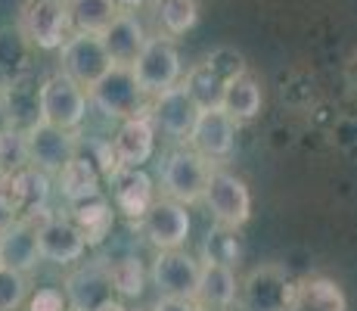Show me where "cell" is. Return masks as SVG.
<instances>
[{"label":"cell","instance_id":"6da1fadb","mask_svg":"<svg viewBox=\"0 0 357 311\" xmlns=\"http://www.w3.org/2000/svg\"><path fill=\"white\" fill-rule=\"evenodd\" d=\"M16 25L25 44L38 50H59L72 38L68 0H22Z\"/></svg>","mask_w":357,"mask_h":311},{"label":"cell","instance_id":"7a4b0ae2","mask_svg":"<svg viewBox=\"0 0 357 311\" xmlns=\"http://www.w3.org/2000/svg\"><path fill=\"white\" fill-rule=\"evenodd\" d=\"M211 175V162L193 147L171 150L162 162V196L181 205H193L205 196V184Z\"/></svg>","mask_w":357,"mask_h":311},{"label":"cell","instance_id":"3957f363","mask_svg":"<svg viewBox=\"0 0 357 311\" xmlns=\"http://www.w3.org/2000/svg\"><path fill=\"white\" fill-rule=\"evenodd\" d=\"M134 72L137 85L146 96H159L165 94L168 87L181 85V75H183V66H181V53H177V44L174 38L168 34H153L146 41V47L140 50L137 62L130 66Z\"/></svg>","mask_w":357,"mask_h":311},{"label":"cell","instance_id":"277c9868","mask_svg":"<svg viewBox=\"0 0 357 311\" xmlns=\"http://www.w3.org/2000/svg\"><path fill=\"white\" fill-rule=\"evenodd\" d=\"M202 203L208 205L215 224L230 227V231H239L252 218V193L245 181L227 168H218V165H211Z\"/></svg>","mask_w":357,"mask_h":311},{"label":"cell","instance_id":"5b68a950","mask_svg":"<svg viewBox=\"0 0 357 311\" xmlns=\"http://www.w3.org/2000/svg\"><path fill=\"white\" fill-rule=\"evenodd\" d=\"M112 68H115V62L109 57L100 34L72 31V38L59 47V72L75 78L87 94H91V87H97Z\"/></svg>","mask_w":357,"mask_h":311},{"label":"cell","instance_id":"8992f818","mask_svg":"<svg viewBox=\"0 0 357 311\" xmlns=\"http://www.w3.org/2000/svg\"><path fill=\"white\" fill-rule=\"evenodd\" d=\"M87 103H91V94L66 72H56L40 85V122L63 131H75L84 122Z\"/></svg>","mask_w":357,"mask_h":311},{"label":"cell","instance_id":"52a82bcc","mask_svg":"<svg viewBox=\"0 0 357 311\" xmlns=\"http://www.w3.org/2000/svg\"><path fill=\"white\" fill-rule=\"evenodd\" d=\"M295 283L283 265H261L239 280V305L243 311H289Z\"/></svg>","mask_w":357,"mask_h":311},{"label":"cell","instance_id":"ba28073f","mask_svg":"<svg viewBox=\"0 0 357 311\" xmlns=\"http://www.w3.org/2000/svg\"><path fill=\"white\" fill-rule=\"evenodd\" d=\"M149 277H153V287L165 299H196L202 265L183 249H162L153 261Z\"/></svg>","mask_w":357,"mask_h":311},{"label":"cell","instance_id":"9c48e42d","mask_svg":"<svg viewBox=\"0 0 357 311\" xmlns=\"http://www.w3.org/2000/svg\"><path fill=\"white\" fill-rule=\"evenodd\" d=\"M63 293L68 299V311H100L102 305L115 302V287L109 277L106 259H93L72 268Z\"/></svg>","mask_w":357,"mask_h":311},{"label":"cell","instance_id":"30bf717a","mask_svg":"<svg viewBox=\"0 0 357 311\" xmlns=\"http://www.w3.org/2000/svg\"><path fill=\"white\" fill-rule=\"evenodd\" d=\"M25 153H29V165L47 171V175H59L75 156H78V140L75 131L53 128V124L40 122L31 131H25Z\"/></svg>","mask_w":357,"mask_h":311},{"label":"cell","instance_id":"8fae6325","mask_svg":"<svg viewBox=\"0 0 357 311\" xmlns=\"http://www.w3.org/2000/svg\"><path fill=\"white\" fill-rule=\"evenodd\" d=\"M140 85H137L130 66H115L97 87H91V103L100 109L106 119H134L140 115V100H143Z\"/></svg>","mask_w":357,"mask_h":311},{"label":"cell","instance_id":"7c38bea8","mask_svg":"<svg viewBox=\"0 0 357 311\" xmlns=\"http://www.w3.org/2000/svg\"><path fill=\"white\" fill-rule=\"evenodd\" d=\"M38 243H40V259L56 261V265H75V261L84 259L87 246H91L72 218H63L47 209L40 212Z\"/></svg>","mask_w":357,"mask_h":311},{"label":"cell","instance_id":"4fadbf2b","mask_svg":"<svg viewBox=\"0 0 357 311\" xmlns=\"http://www.w3.org/2000/svg\"><path fill=\"white\" fill-rule=\"evenodd\" d=\"M199 115H202V106L190 96V91L181 85L168 87L165 94L153 96V106H149V119L162 131V134L174 137V140H190Z\"/></svg>","mask_w":357,"mask_h":311},{"label":"cell","instance_id":"5bb4252c","mask_svg":"<svg viewBox=\"0 0 357 311\" xmlns=\"http://www.w3.org/2000/svg\"><path fill=\"white\" fill-rule=\"evenodd\" d=\"M140 233L146 237L149 246L162 249H181L190 237V212L187 205L174 199H155L149 212L140 218Z\"/></svg>","mask_w":357,"mask_h":311},{"label":"cell","instance_id":"9a60e30c","mask_svg":"<svg viewBox=\"0 0 357 311\" xmlns=\"http://www.w3.org/2000/svg\"><path fill=\"white\" fill-rule=\"evenodd\" d=\"M38 227H40V212H34V215H19L16 224L0 237V265L13 268V271L31 274L40 261Z\"/></svg>","mask_w":357,"mask_h":311},{"label":"cell","instance_id":"2e32d148","mask_svg":"<svg viewBox=\"0 0 357 311\" xmlns=\"http://www.w3.org/2000/svg\"><path fill=\"white\" fill-rule=\"evenodd\" d=\"M236 128L239 124L233 122L221 106L218 109H202L193 134H190V147H193L196 153H202L208 162L227 159L233 153V147H236Z\"/></svg>","mask_w":357,"mask_h":311},{"label":"cell","instance_id":"e0dca14e","mask_svg":"<svg viewBox=\"0 0 357 311\" xmlns=\"http://www.w3.org/2000/svg\"><path fill=\"white\" fill-rule=\"evenodd\" d=\"M155 150V124L149 113L125 119L112 140V153L119 159V168H140Z\"/></svg>","mask_w":357,"mask_h":311},{"label":"cell","instance_id":"ac0fdd59","mask_svg":"<svg viewBox=\"0 0 357 311\" xmlns=\"http://www.w3.org/2000/svg\"><path fill=\"white\" fill-rule=\"evenodd\" d=\"M0 103H3L6 115H10L13 131H19V134L40 124V87L25 75L0 85Z\"/></svg>","mask_w":357,"mask_h":311},{"label":"cell","instance_id":"d6986e66","mask_svg":"<svg viewBox=\"0 0 357 311\" xmlns=\"http://www.w3.org/2000/svg\"><path fill=\"white\" fill-rule=\"evenodd\" d=\"M112 203L119 212H125L128 218L140 221L149 212V205L155 203V187L149 181V175H143L140 168H119L112 178Z\"/></svg>","mask_w":357,"mask_h":311},{"label":"cell","instance_id":"ffe728a7","mask_svg":"<svg viewBox=\"0 0 357 311\" xmlns=\"http://www.w3.org/2000/svg\"><path fill=\"white\" fill-rule=\"evenodd\" d=\"M100 38H102V44H106L115 66H134L140 50L146 47L149 34L134 13H119V16L112 19V25H109Z\"/></svg>","mask_w":357,"mask_h":311},{"label":"cell","instance_id":"44dd1931","mask_svg":"<svg viewBox=\"0 0 357 311\" xmlns=\"http://www.w3.org/2000/svg\"><path fill=\"white\" fill-rule=\"evenodd\" d=\"M0 184L10 190L19 215H34V212L47 209V196H50V178H47V171L34 168V165H25V168H19L16 175Z\"/></svg>","mask_w":357,"mask_h":311},{"label":"cell","instance_id":"7402d4cb","mask_svg":"<svg viewBox=\"0 0 357 311\" xmlns=\"http://www.w3.org/2000/svg\"><path fill=\"white\" fill-rule=\"evenodd\" d=\"M239 299V277L230 265L202 261V277H199L196 302L202 308H230Z\"/></svg>","mask_w":357,"mask_h":311},{"label":"cell","instance_id":"603a6c76","mask_svg":"<svg viewBox=\"0 0 357 311\" xmlns=\"http://www.w3.org/2000/svg\"><path fill=\"white\" fill-rule=\"evenodd\" d=\"M289 311H348V299L335 280L305 277L295 283Z\"/></svg>","mask_w":357,"mask_h":311},{"label":"cell","instance_id":"cb8c5ba5","mask_svg":"<svg viewBox=\"0 0 357 311\" xmlns=\"http://www.w3.org/2000/svg\"><path fill=\"white\" fill-rule=\"evenodd\" d=\"M261 100H264V96H261L258 78L252 72H243V75H236V78L227 81L221 109L236 124H245V122H252L261 113Z\"/></svg>","mask_w":357,"mask_h":311},{"label":"cell","instance_id":"d4e9b609","mask_svg":"<svg viewBox=\"0 0 357 311\" xmlns=\"http://www.w3.org/2000/svg\"><path fill=\"white\" fill-rule=\"evenodd\" d=\"M56 178H59V190H63V196L68 199V205L102 193L100 190V165H97V159L75 156Z\"/></svg>","mask_w":357,"mask_h":311},{"label":"cell","instance_id":"484cf974","mask_svg":"<svg viewBox=\"0 0 357 311\" xmlns=\"http://www.w3.org/2000/svg\"><path fill=\"white\" fill-rule=\"evenodd\" d=\"M72 221L81 227V233L87 237V243L97 246L112 233V203H109L102 193L97 196H87L81 203L72 205Z\"/></svg>","mask_w":357,"mask_h":311},{"label":"cell","instance_id":"4316f807","mask_svg":"<svg viewBox=\"0 0 357 311\" xmlns=\"http://www.w3.org/2000/svg\"><path fill=\"white\" fill-rule=\"evenodd\" d=\"M68 13H72V31L102 34L121 10L115 0H68Z\"/></svg>","mask_w":357,"mask_h":311},{"label":"cell","instance_id":"83f0119b","mask_svg":"<svg viewBox=\"0 0 357 311\" xmlns=\"http://www.w3.org/2000/svg\"><path fill=\"white\" fill-rule=\"evenodd\" d=\"M183 87H187L190 96H193L202 109H218L224 103V87H227V81H224L221 75L202 59L187 72Z\"/></svg>","mask_w":357,"mask_h":311},{"label":"cell","instance_id":"f1b7e54d","mask_svg":"<svg viewBox=\"0 0 357 311\" xmlns=\"http://www.w3.org/2000/svg\"><path fill=\"white\" fill-rule=\"evenodd\" d=\"M153 13L162 29L159 34L177 38V34H187L199 22V0H155Z\"/></svg>","mask_w":357,"mask_h":311},{"label":"cell","instance_id":"f546056e","mask_svg":"<svg viewBox=\"0 0 357 311\" xmlns=\"http://www.w3.org/2000/svg\"><path fill=\"white\" fill-rule=\"evenodd\" d=\"M106 268H109V277H112V287L115 293L121 296H130V299H137V296L143 293V265L137 255H119V259H106Z\"/></svg>","mask_w":357,"mask_h":311},{"label":"cell","instance_id":"4dcf8cb0","mask_svg":"<svg viewBox=\"0 0 357 311\" xmlns=\"http://www.w3.org/2000/svg\"><path fill=\"white\" fill-rule=\"evenodd\" d=\"M239 259V240H236V231L230 227H211V233L205 237L202 243V261H218V265H236Z\"/></svg>","mask_w":357,"mask_h":311},{"label":"cell","instance_id":"1f68e13d","mask_svg":"<svg viewBox=\"0 0 357 311\" xmlns=\"http://www.w3.org/2000/svg\"><path fill=\"white\" fill-rule=\"evenodd\" d=\"M29 299V274L0 265V311H19Z\"/></svg>","mask_w":357,"mask_h":311},{"label":"cell","instance_id":"d6a6232c","mask_svg":"<svg viewBox=\"0 0 357 311\" xmlns=\"http://www.w3.org/2000/svg\"><path fill=\"white\" fill-rule=\"evenodd\" d=\"M211 68H215L218 75H221L224 81H230V78H236V75H243V72H249V66H245V59H243V53H236V50H230V47H218L215 53H211L208 59Z\"/></svg>","mask_w":357,"mask_h":311},{"label":"cell","instance_id":"836d02e7","mask_svg":"<svg viewBox=\"0 0 357 311\" xmlns=\"http://www.w3.org/2000/svg\"><path fill=\"white\" fill-rule=\"evenodd\" d=\"M25 311H68V299H66L63 289L44 287V289H38V293L29 299Z\"/></svg>","mask_w":357,"mask_h":311},{"label":"cell","instance_id":"e575fe53","mask_svg":"<svg viewBox=\"0 0 357 311\" xmlns=\"http://www.w3.org/2000/svg\"><path fill=\"white\" fill-rule=\"evenodd\" d=\"M16 218H19V209H16V203H13L10 190H6V187L0 184V237H3V233L10 231L13 224H16Z\"/></svg>","mask_w":357,"mask_h":311},{"label":"cell","instance_id":"d590c367","mask_svg":"<svg viewBox=\"0 0 357 311\" xmlns=\"http://www.w3.org/2000/svg\"><path fill=\"white\" fill-rule=\"evenodd\" d=\"M149 311H202V305L196 299H165V296H159V302Z\"/></svg>","mask_w":357,"mask_h":311},{"label":"cell","instance_id":"8d00e7d4","mask_svg":"<svg viewBox=\"0 0 357 311\" xmlns=\"http://www.w3.org/2000/svg\"><path fill=\"white\" fill-rule=\"evenodd\" d=\"M6 134H13V122H10V115H6L3 103H0V140H3Z\"/></svg>","mask_w":357,"mask_h":311},{"label":"cell","instance_id":"74e56055","mask_svg":"<svg viewBox=\"0 0 357 311\" xmlns=\"http://www.w3.org/2000/svg\"><path fill=\"white\" fill-rule=\"evenodd\" d=\"M143 3H146V0H115V6H119L121 13H134V10H140Z\"/></svg>","mask_w":357,"mask_h":311},{"label":"cell","instance_id":"f35d334b","mask_svg":"<svg viewBox=\"0 0 357 311\" xmlns=\"http://www.w3.org/2000/svg\"><path fill=\"white\" fill-rule=\"evenodd\" d=\"M348 81H351V87L357 91V57L351 59V66H348Z\"/></svg>","mask_w":357,"mask_h":311},{"label":"cell","instance_id":"ab89813d","mask_svg":"<svg viewBox=\"0 0 357 311\" xmlns=\"http://www.w3.org/2000/svg\"><path fill=\"white\" fill-rule=\"evenodd\" d=\"M100 311H128V308L121 305V302H109V305H102Z\"/></svg>","mask_w":357,"mask_h":311},{"label":"cell","instance_id":"60d3db41","mask_svg":"<svg viewBox=\"0 0 357 311\" xmlns=\"http://www.w3.org/2000/svg\"><path fill=\"white\" fill-rule=\"evenodd\" d=\"M202 311H230V308H202Z\"/></svg>","mask_w":357,"mask_h":311}]
</instances>
